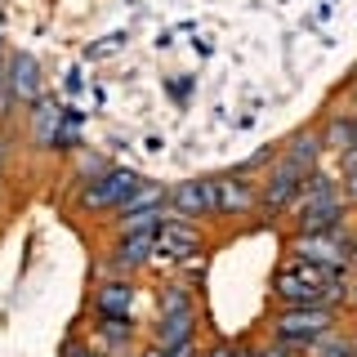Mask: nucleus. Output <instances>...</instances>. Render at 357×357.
I'll return each instance as SVG.
<instances>
[{"label": "nucleus", "mask_w": 357, "mask_h": 357, "mask_svg": "<svg viewBox=\"0 0 357 357\" xmlns=\"http://www.w3.org/2000/svg\"><path fill=\"white\" fill-rule=\"evenodd\" d=\"M134 299L139 290L126 273H107L89 295V317H134Z\"/></svg>", "instance_id": "11"}, {"label": "nucleus", "mask_w": 357, "mask_h": 357, "mask_svg": "<svg viewBox=\"0 0 357 357\" xmlns=\"http://www.w3.org/2000/svg\"><path fill=\"white\" fill-rule=\"evenodd\" d=\"M5 81H9V94H14L18 107H36L40 103V89H45V76H40V59L31 50H9V63H5Z\"/></svg>", "instance_id": "8"}, {"label": "nucleus", "mask_w": 357, "mask_h": 357, "mask_svg": "<svg viewBox=\"0 0 357 357\" xmlns=\"http://www.w3.org/2000/svg\"><path fill=\"white\" fill-rule=\"evenodd\" d=\"M201 357H232V344H215V349H206Z\"/></svg>", "instance_id": "23"}, {"label": "nucleus", "mask_w": 357, "mask_h": 357, "mask_svg": "<svg viewBox=\"0 0 357 357\" xmlns=\"http://www.w3.org/2000/svg\"><path fill=\"white\" fill-rule=\"evenodd\" d=\"M340 331V308H326V304H299V308H277L268 317V335L273 340L290 344L295 353H308L317 340Z\"/></svg>", "instance_id": "2"}, {"label": "nucleus", "mask_w": 357, "mask_h": 357, "mask_svg": "<svg viewBox=\"0 0 357 357\" xmlns=\"http://www.w3.org/2000/svg\"><path fill=\"white\" fill-rule=\"evenodd\" d=\"M349 85H357V67H353V76H349Z\"/></svg>", "instance_id": "28"}, {"label": "nucleus", "mask_w": 357, "mask_h": 357, "mask_svg": "<svg viewBox=\"0 0 357 357\" xmlns=\"http://www.w3.org/2000/svg\"><path fill=\"white\" fill-rule=\"evenodd\" d=\"M353 304H357V286H353Z\"/></svg>", "instance_id": "30"}, {"label": "nucleus", "mask_w": 357, "mask_h": 357, "mask_svg": "<svg viewBox=\"0 0 357 357\" xmlns=\"http://www.w3.org/2000/svg\"><path fill=\"white\" fill-rule=\"evenodd\" d=\"M259 357H304V353H295L290 344H282V340H273V335H268V340L259 344Z\"/></svg>", "instance_id": "19"}, {"label": "nucleus", "mask_w": 357, "mask_h": 357, "mask_svg": "<svg viewBox=\"0 0 357 357\" xmlns=\"http://www.w3.org/2000/svg\"><path fill=\"white\" fill-rule=\"evenodd\" d=\"M5 152H9V143H5V130H0V178H5Z\"/></svg>", "instance_id": "24"}, {"label": "nucleus", "mask_w": 357, "mask_h": 357, "mask_svg": "<svg viewBox=\"0 0 357 357\" xmlns=\"http://www.w3.org/2000/svg\"><path fill=\"white\" fill-rule=\"evenodd\" d=\"M148 210H170V188H161L156 178H143L116 215H148Z\"/></svg>", "instance_id": "16"}, {"label": "nucleus", "mask_w": 357, "mask_h": 357, "mask_svg": "<svg viewBox=\"0 0 357 357\" xmlns=\"http://www.w3.org/2000/svg\"><path fill=\"white\" fill-rule=\"evenodd\" d=\"M344 215H349V197L335 192V197H321V201H308L290 215V228L295 237H317V232H340L344 228Z\"/></svg>", "instance_id": "6"}, {"label": "nucleus", "mask_w": 357, "mask_h": 357, "mask_svg": "<svg viewBox=\"0 0 357 357\" xmlns=\"http://www.w3.org/2000/svg\"><path fill=\"white\" fill-rule=\"evenodd\" d=\"M130 357H148V353H130Z\"/></svg>", "instance_id": "31"}, {"label": "nucleus", "mask_w": 357, "mask_h": 357, "mask_svg": "<svg viewBox=\"0 0 357 357\" xmlns=\"http://www.w3.org/2000/svg\"><path fill=\"white\" fill-rule=\"evenodd\" d=\"M161 223H143V228L116 232V250L107 255V268H112V273H139V268L156 255V228H161Z\"/></svg>", "instance_id": "7"}, {"label": "nucleus", "mask_w": 357, "mask_h": 357, "mask_svg": "<svg viewBox=\"0 0 357 357\" xmlns=\"http://www.w3.org/2000/svg\"><path fill=\"white\" fill-rule=\"evenodd\" d=\"M81 107H63V130H59V143H54V152H76L81 148Z\"/></svg>", "instance_id": "18"}, {"label": "nucleus", "mask_w": 357, "mask_h": 357, "mask_svg": "<svg viewBox=\"0 0 357 357\" xmlns=\"http://www.w3.org/2000/svg\"><path fill=\"white\" fill-rule=\"evenodd\" d=\"M197 308V295L188 282H161L156 286V317H165V312H192Z\"/></svg>", "instance_id": "17"}, {"label": "nucleus", "mask_w": 357, "mask_h": 357, "mask_svg": "<svg viewBox=\"0 0 357 357\" xmlns=\"http://www.w3.org/2000/svg\"><path fill=\"white\" fill-rule=\"evenodd\" d=\"M273 299L282 308H299V304L344 308L353 299V282H349V273H335L326 264H312L304 255H290V259H282L277 273H273Z\"/></svg>", "instance_id": "1"}, {"label": "nucleus", "mask_w": 357, "mask_h": 357, "mask_svg": "<svg viewBox=\"0 0 357 357\" xmlns=\"http://www.w3.org/2000/svg\"><path fill=\"white\" fill-rule=\"evenodd\" d=\"M134 340H139L134 317H94L89 321V344H94L98 353H107V357H130Z\"/></svg>", "instance_id": "12"}, {"label": "nucleus", "mask_w": 357, "mask_h": 357, "mask_svg": "<svg viewBox=\"0 0 357 357\" xmlns=\"http://www.w3.org/2000/svg\"><path fill=\"white\" fill-rule=\"evenodd\" d=\"M201 245H206V237H201V223H197V219L170 215L161 228H156V255H161V259H170V264L192 259Z\"/></svg>", "instance_id": "9"}, {"label": "nucleus", "mask_w": 357, "mask_h": 357, "mask_svg": "<svg viewBox=\"0 0 357 357\" xmlns=\"http://www.w3.org/2000/svg\"><path fill=\"white\" fill-rule=\"evenodd\" d=\"M353 273H357V237H353Z\"/></svg>", "instance_id": "27"}, {"label": "nucleus", "mask_w": 357, "mask_h": 357, "mask_svg": "<svg viewBox=\"0 0 357 357\" xmlns=\"http://www.w3.org/2000/svg\"><path fill=\"white\" fill-rule=\"evenodd\" d=\"M165 89H170L174 98H188V94H192V81H170V85H165Z\"/></svg>", "instance_id": "22"}, {"label": "nucleus", "mask_w": 357, "mask_h": 357, "mask_svg": "<svg viewBox=\"0 0 357 357\" xmlns=\"http://www.w3.org/2000/svg\"><path fill=\"white\" fill-rule=\"evenodd\" d=\"M63 357H107V353H98L89 340H67L63 344Z\"/></svg>", "instance_id": "20"}, {"label": "nucleus", "mask_w": 357, "mask_h": 357, "mask_svg": "<svg viewBox=\"0 0 357 357\" xmlns=\"http://www.w3.org/2000/svg\"><path fill=\"white\" fill-rule=\"evenodd\" d=\"M353 357H357V335H353Z\"/></svg>", "instance_id": "29"}, {"label": "nucleus", "mask_w": 357, "mask_h": 357, "mask_svg": "<svg viewBox=\"0 0 357 357\" xmlns=\"http://www.w3.org/2000/svg\"><path fill=\"white\" fill-rule=\"evenodd\" d=\"M31 112V148H45L54 152V143H59V130H63V103H54V98H40Z\"/></svg>", "instance_id": "13"}, {"label": "nucleus", "mask_w": 357, "mask_h": 357, "mask_svg": "<svg viewBox=\"0 0 357 357\" xmlns=\"http://www.w3.org/2000/svg\"><path fill=\"white\" fill-rule=\"evenodd\" d=\"M5 63H9V54H5V36H0V81H5Z\"/></svg>", "instance_id": "25"}, {"label": "nucleus", "mask_w": 357, "mask_h": 357, "mask_svg": "<svg viewBox=\"0 0 357 357\" xmlns=\"http://www.w3.org/2000/svg\"><path fill=\"white\" fill-rule=\"evenodd\" d=\"M259 215V178L223 170L219 174V219H245Z\"/></svg>", "instance_id": "10"}, {"label": "nucleus", "mask_w": 357, "mask_h": 357, "mask_svg": "<svg viewBox=\"0 0 357 357\" xmlns=\"http://www.w3.org/2000/svg\"><path fill=\"white\" fill-rule=\"evenodd\" d=\"M170 215L178 219H219V174H197L170 188Z\"/></svg>", "instance_id": "4"}, {"label": "nucleus", "mask_w": 357, "mask_h": 357, "mask_svg": "<svg viewBox=\"0 0 357 357\" xmlns=\"http://www.w3.org/2000/svg\"><path fill=\"white\" fill-rule=\"evenodd\" d=\"M201 312H165V317H156L152 326V344H183V340H197V326H201Z\"/></svg>", "instance_id": "15"}, {"label": "nucleus", "mask_w": 357, "mask_h": 357, "mask_svg": "<svg viewBox=\"0 0 357 357\" xmlns=\"http://www.w3.org/2000/svg\"><path fill=\"white\" fill-rule=\"evenodd\" d=\"M290 250L312 259V264H326V268H335V273H353V232L349 228L317 232V237H295Z\"/></svg>", "instance_id": "5"}, {"label": "nucleus", "mask_w": 357, "mask_h": 357, "mask_svg": "<svg viewBox=\"0 0 357 357\" xmlns=\"http://www.w3.org/2000/svg\"><path fill=\"white\" fill-rule=\"evenodd\" d=\"M340 188H344V197H349V206H357V165H340Z\"/></svg>", "instance_id": "21"}, {"label": "nucleus", "mask_w": 357, "mask_h": 357, "mask_svg": "<svg viewBox=\"0 0 357 357\" xmlns=\"http://www.w3.org/2000/svg\"><path fill=\"white\" fill-rule=\"evenodd\" d=\"M139 183H143V178L134 174L130 165H107L103 174L85 178V183H81V197H76V201H81L85 215H116Z\"/></svg>", "instance_id": "3"}, {"label": "nucleus", "mask_w": 357, "mask_h": 357, "mask_svg": "<svg viewBox=\"0 0 357 357\" xmlns=\"http://www.w3.org/2000/svg\"><path fill=\"white\" fill-rule=\"evenodd\" d=\"M344 112H349V116H357V89L349 94V107H344Z\"/></svg>", "instance_id": "26"}, {"label": "nucleus", "mask_w": 357, "mask_h": 357, "mask_svg": "<svg viewBox=\"0 0 357 357\" xmlns=\"http://www.w3.org/2000/svg\"><path fill=\"white\" fill-rule=\"evenodd\" d=\"M321 152H326V143H321V130L317 126L290 134L286 148H282V156H286V161H295L299 170H317V165H321Z\"/></svg>", "instance_id": "14"}]
</instances>
